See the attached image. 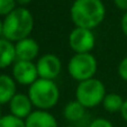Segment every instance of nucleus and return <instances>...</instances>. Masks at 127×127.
Segmentation results:
<instances>
[{"label":"nucleus","instance_id":"11","mask_svg":"<svg viewBox=\"0 0 127 127\" xmlns=\"http://www.w3.org/2000/svg\"><path fill=\"white\" fill-rule=\"evenodd\" d=\"M26 127H59V123L48 110L35 109L25 119Z\"/></svg>","mask_w":127,"mask_h":127},{"label":"nucleus","instance_id":"2","mask_svg":"<svg viewBox=\"0 0 127 127\" xmlns=\"http://www.w3.org/2000/svg\"><path fill=\"white\" fill-rule=\"evenodd\" d=\"M2 23V37L12 43L29 37L35 25L33 14L26 7H17L3 18Z\"/></svg>","mask_w":127,"mask_h":127},{"label":"nucleus","instance_id":"17","mask_svg":"<svg viewBox=\"0 0 127 127\" xmlns=\"http://www.w3.org/2000/svg\"><path fill=\"white\" fill-rule=\"evenodd\" d=\"M17 8L16 0H0V17H6Z\"/></svg>","mask_w":127,"mask_h":127},{"label":"nucleus","instance_id":"5","mask_svg":"<svg viewBox=\"0 0 127 127\" xmlns=\"http://www.w3.org/2000/svg\"><path fill=\"white\" fill-rule=\"evenodd\" d=\"M67 73L78 82L95 78L98 70V62L94 54H73L67 62Z\"/></svg>","mask_w":127,"mask_h":127},{"label":"nucleus","instance_id":"13","mask_svg":"<svg viewBox=\"0 0 127 127\" xmlns=\"http://www.w3.org/2000/svg\"><path fill=\"white\" fill-rule=\"evenodd\" d=\"M17 94V83L9 74H0V105L9 103Z\"/></svg>","mask_w":127,"mask_h":127},{"label":"nucleus","instance_id":"19","mask_svg":"<svg viewBox=\"0 0 127 127\" xmlns=\"http://www.w3.org/2000/svg\"><path fill=\"white\" fill-rule=\"evenodd\" d=\"M117 72H118V75H119L120 79L127 82V56H125L119 62Z\"/></svg>","mask_w":127,"mask_h":127},{"label":"nucleus","instance_id":"3","mask_svg":"<svg viewBox=\"0 0 127 127\" xmlns=\"http://www.w3.org/2000/svg\"><path fill=\"white\" fill-rule=\"evenodd\" d=\"M27 95L34 108L41 110L50 111L58 105L60 100V89L55 81L41 78H38L32 86L28 87Z\"/></svg>","mask_w":127,"mask_h":127},{"label":"nucleus","instance_id":"8","mask_svg":"<svg viewBox=\"0 0 127 127\" xmlns=\"http://www.w3.org/2000/svg\"><path fill=\"white\" fill-rule=\"evenodd\" d=\"M11 77L17 84L27 87L32 86L38 79L36 63L28 61H16L12 65Z\"/></svg>","mask_w":127,"mask_h":127},{"label":"nucleus","instance_id":"16","mask_svg":"<svg viewBox=\"0 0 127 127\" xmlns=\"http://www.w3.org/2000/svg\"><path fill=\"white\" fill-rule=\"evenodd\" d=\"M0 127H26L25 120L15 117L11 114L3 115L0 119Z\"/></svg>","mask_w":127,"mask_h":127},{"label":"nucleus","instance_id":"23","mask_svg":"<svg viewBox=\"0 0 127 127\" xmlns=\"http://www.w3.org/2000/svg\"><path fill=\"white\" fill-rule=\"evenodd\" d=\"M33 0H16L17 5H19V7H25V6L29 5Z\"/></svg>","mask_w":127,"mask_h":127},{"label":"nucleus","instance_id":"15","mask_svg":"<svg viewBox=\"0 0 127 127\" xmlns=\"http://www.w3.org/2000/svg\"><path fill=\"white\" fill-rule=\"evenodd\" d=\"M124 100L120 95L116 94V92H109L105 96L102 100V107L106 111L110 114H115V113H120L123 105H124Z\"/></svg>","mask_w":127,"mask_h":127},{"label":"nucleus","instance_id":"9","mask_svg":"<svg viewBox=\"0 0 127 127\" xmlns=\"http://www.w3.org/2000/svg\"><path fill=\"white\" fill-rule=\"evenodd\" d=\"M15 50H16L17 61L35 62L36 59H38L39 45L31 36L16 42L15 43Z\"/></svg>","mask_w":127,"mask_h":127},{"label":"nucleus","instance_id":"7","mask_svg":"<svg viewBox=\"0 0 127 127\" xmlns=\"http://www.w3.org/2000/svg\"><path fill=\"white\" fill-rule=\"evenodd\" d=\"M35 63L38 78H41V79L54 81L62 71V62H61L60 58L53 53L43 54L37 59Z\"/></svg>","mask_w":127,"mask_h":127},{"label":"nucleus","instance_id":"4","mask_svg":"<svg viewBox=\"0 0 127 127\" xmlns=\"http://www.w3.org/2000/svg\"><path fill=\"white\" fill-rule=\"evenodd\" d=\"M106 95L105 84L97 78L79 82L75 89V100L79 101L86 109L101 105Z\"/></svg>","mask_w":127,"mask_h":127},{"label":"nucleus","instance_id":"14","mask_svg":"<svg viewBox=\"0 0 127 127\" xmlns=\"http://www.w3.org/2000/svg\"><path fill=\"white\" fill-rule=\"evenodd\" d=\"M86 108L77 100L69 101L63 108V117L71 124H77L86 116Z\"/></svg>","mask_w":127,"mask_h":127},{"label":"nucleus","instance_id":"21","mask_svg":"<svg viewBox=\"0 0 127 127\" xmlns=\"http://www.w3.org/2000/svg\"><path fill=\"white\" fill-rule=\"evenodd\" d=\"M114 3L118 9L127 11V0H114Z\"/></svg>","mask_w":127,"mask_h":127},{"label":"nucleus","instance_id":"10","mask_svg":"<svg viewBox=\"0 0 127 127\" xmlns=\"http://www.w3.org/2000/svg\"><path fill=\"white\" fill-rule=\"evenodd\" d=\"M8 105H9V110L11 115L24 120L34 111V106L29 99L28 95L26 94L17 92Z\"/></svg>","mask_w":127,"mask_h":127},{"label":"nucleus","instance_id":"25","mask_svg":"<svg viewBox=\"0 0 127 127\" xmlns=\"http://www.w3.org/2000/svg\"><path fill=\"white\" fill-rule=\"evenodd\" d=\"M2 109H1V105H0V119H1V117H2Z\"/></svg>","mask_w":127,"mask_h":127},{"label":"nucleus","instance_id":"22","mask_svg":"<svg viewBox=\"0 0 127 127\" xmlns=\"http://www.w3.org/2000/svg\"><path fill=\"white\" fill-rule=\"evenodd\" d=\"M120 116H122V118L125 120V122L127 123V99H125L124 100V105H123L122 109H120Z\"/></svg>","mask_w":127,"mask_h":127},{"label":"nucleus","instance_id":"12","mask_svg":"<svg viewBox=\"0 0 127 127\" xmlns=\"http://www.w3.org/2000/svg\"><path fill=\"white\" fill-rule=\"evenodd\" d=\"M16 61L15 43L6 39L5 37H0V70L14 65Z\"/></svg>","mask_w":127,"mask_h":127},{"label":"nucleus","instance_id":"26","mask_svg":"<svg viewBox=\"0 0 127 127\" xmlns=\"http://www.w3.org/2000/svg\"><path fill=\"white\" fill-rule=\"evenodd\" d=\"M64 127H78V126H74V125H69V126H64Z\"/></svg>","mask_w":127,"mask_h":127},{"label":"nucleus","instance_id":"24","mask_svg":"<svg viewBox=\"0 0 127 127\" xmlns=\"http://www.w3.org/2000/svg\"><path fill=\"white\" fill-rule=\"evenodd\" d=\"M2 29H3V23L0 18V37H2Z\"/></svg>","mask_w":127,"mask_h":127},{"label":"nucleus","instance_id":"18","mask_svg":"<svg viewBox=\"0 0 127 127\" xmlns=\"http://www.w3.org/2000/svg\"><path fill=\"white\" fill-rule=\"evenodd\" d=\"M88 127H114V125L110 120L106 119L103 117H98L91 120V123L89 124Z\"/></svg>","mask_w":127,"mask_h":127},{"label":"nucleus","instance_id":"20","mask_svg":"<svg viewBox=\"0 0 127 127\" xmlns=\"http://www.w3.org/2000/svg\"><path fill=\"white\" fill-rule=\"evenodd\" d=\"M120 28L125 36L127 37V11H125V14L123 15L122 20H120Z\"/></svg>","mask_w":127,"mask_h":127},{"label":"nucleus","instance_id":"1","mask_svg":"<svg viewBox=\"0 0 127 127\" xmlns=\"http://www.w3.org/2000/svg\"><path fill=\"white\" fill-rule=\"evenodd\" d=\"M70 17L75 27L94 31L105 20L106 7L102 0H74Z\"/></svg>","mask_w":127,"mask_h":127},{"label":"nucleus","instance_id":"6","mask_svg":"<svg viewBox=\"0 0 127 127\" xmlns=\"http://www.w3.org/2000/svg\"><path fill=\"white\" fill-rule=\"evenodd\" d=\"M67 43L74 54L91 53L96 45V36L91 29L74 27L69 34Z\"/></svg>","mask_w":127,"mask_h":127}]
</instances>
